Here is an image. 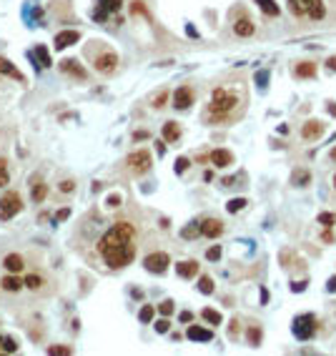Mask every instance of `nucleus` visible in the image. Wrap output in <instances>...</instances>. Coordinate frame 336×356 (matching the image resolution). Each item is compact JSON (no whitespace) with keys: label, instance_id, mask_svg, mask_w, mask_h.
Returning a JSON list of instances; mask_svg holds the SVG:
<instances>
[{"label":"nucleus","instance_id":"1","mask_svg":"<svg viewBox=\"0 0 336 356\" xmlns=\"http://www.w3.org/2000/svg\"><path fill=\"white\" fill-rule=\"evenodd\" d=\"M98 254L110 268H123L133 261L136 256V244H133V226L128 221H118L103 239L98 241Z\"/></svg>","mask_w":336,"mask_h":356},{"label":"nucleus","instance_id":"2","mask_svg":"<svg viewBox=\"0 0 336 356\" xmlns=\"http://www.w3.org/2000/svg\"><path fill=\"white\" fill-rule=\"evenodd\" d=\"M239 103H241V98H239L231 88H216L213 96H211V103H208V113H206V115L216 118V121H226Z\"/></svg>","mask_w":336,"mask_h":356},{"label":"nucleus","instance_id":"3","mask_svg":"<svg viewBox=\"0 0 336 356\" xmlns=\"http://www.w3.org/2000/svg\"><path fill=\"white\" fill-rule=\"evenodd\" d=\"M288 10L293 15H309L314 20L324 18V5L321 0H288Z\"/></svg>","mask_w":336,"mask_h":356},{"label":"nucleus","instance_id":"4","mask_svg":"<svg viewBox=\"0 0 336 356\" xmlns=\"http://www.w3.org/2000/svg\"><path fill=\"white\" fill-rule=\"evenodd\" d=\"M293 336L298 341H309L314 336V329H316V321H314V313H301L293 319Z\"/></svg>","mask_w":336,"mask_h":356},{"label":"nucleus","instance_id":"5","mask_svg":"<svg viewBox=\"0 0 336 356\" xmlns=\"http://www.w3.org/2000/svg\"><path fill=\"white\" fill-rule=\"evenodd\" d=\"M20 208H23V201L15 191H8L5 196H0V221L13 218L15 213H20Z\"/></svg>","mask_w":336,"mask_h":356},{"label":"nucleus","instance_id":"6","mask_svg":"<svg viewBox=\"0 0 336 356\" xmlns=\"http://www.w3.org/2000/svg\"><path fill=\"white\" fill-rule=\"evenodd\" d=\"M126 163H128V168L133 173H145L148 168H151V153L148 151H133V153H128Z\"/></svg>","mask_w":336,"mask_h":356},{"label":"nucleus","instance_id":"7","mask_svg":"<svg viewBox=\"0 0 336 356\" xmlns=\"http://www.w3.org/2000/svg\"><path fill=\"white\" fill-rule=\"evenodd\" d=\"M168 263H171V258H168V254H163V251L148 254L145 261H143L145 271H151V273H166V271H168Z\"/></svg>","mask_w":336,"mask_h":356},{"label":"nucleus","instance_id":"8","mask_svg":"<svg viewBox=\"0 0 336 356\" xmlns=\"http://www.w3.org/2000/svg\"><path fill=\"white\" fill-rule=\"evenodd\" d=\"M196 101V93L191 86H181L176 93H173V108L178 110H186V108H191V103Z\"/></svg>","mask_w":336,"mask_h":356},{"label":"nucleus","instance_id":"9","mask_svg":"<svg viewBox=\"0 0 336 356\" xmlns=\"http://www.w3.org/2000/svg\"><path fill=\"white\" fill-rule=\"evenodd\" d=\"M116 63H118L116 53H103V55H98V58L93 60L96 70H100V73H113V70H116Z\"/></svg>","mask_w":336,"mask_h":356},{"label":"nucleus","instance_id":"10","mask_svg":"<svg viewBox=\"0 0 336 356\" xmlns=\"http://www.w3.org/2000/svg\"><path fill=\"white\" fill-rule=\"evenodd\" d=\"M211 163L216 168H226V166L234 163V153L226 151V148H216V151H211Z\"/></svg>","mask_w":336,"mask_h":356},{"label":"nucleus","instance_id":"11","mask_svg":"<svg viewBox=\"0 0 336 356\" xmlns=\"http://www.w3.org/2000/svg\"><path fill=\"white\" fill-rule=\"evenodd\" d=\"M81 41V33L78 30H63V33H58L55 35V48L58 51H63V48H68V46H73V43H78Z\"/></svg>","mask_w":336,"mask_h":356},{"label":"nucleus","instance_id":"12","mask_svg":"<svg viewBox=\"0 0 336 356\" xmlns=\"http://www.w3.org/2000/svg\"><path fill=\"white\" fill-rule=\"evenodd\" d=\"M201 233L206 236V239H218V236L223 233V223L218 218H206L201 223Z\"/></svg>","mask_w":336,"mask_h":356},{"label":"nucleus","instance_id":"13","mask_svg":"<svg viewBox=\"0 0 336 356\" xmlns=\"http://www.w3.org/2000/svg\"><path fill=\"white\" fill-rule=\"evenodd\" d=\"M60 70H63L65 75L78 78V81H83V78L88 75V73H86V68H83L78 60H63V63H60Z\"/></svg>","mask_w":336,"mask_h":356},{"label":"nucleus","instance_id":"14","mask_svg":"<svg viewBox=\"0 0 336 356\" xmlns=\"http://www.w3.org/2000/svg\"><path fill=\"white\" fill-rule=\"evenodd\" d=\"M321 133H324V123H321V121H306L304 128H301V136H304L306 141H314V138H319Z\"/></svg>","mask_w":336,"mask_h":356},{"label":"nucleus","instance_id":"15","mask_svg":"<svg viewBox=\"0 0 336 356\" xmlns=\"http://www.w3.org/2000/svg\"><path fill=\"white\" fill-rule=\"evenodd\" d=\"M186 336H189L191 341H211L213 339V331L211 329H203V326H189V331H186Z\"/></svg>","mask_w":336,"mask_h":356},{"label":"nucleus","instance_id":"16","mask_svg":"<svg viewBox=\"0 0 336 356\" xmlns=\"http://www.w3.org/2000/svg\"><path fill=\"white\" fill-rule=\"evenodd\" d=\"M176 271H178L181 279H193L198 273V263L196 261H181V263H176Z\"/></svg>","mask_w":336,"mask_h":356},{"label":"nucleus","instance_id":"17","mask_svg":"<svg viewBox=\"0 0 336 356\" xmlns=\"http://www.w3.org/2000/svg\"><path fill=\"white\" fill-rule=\"evenodd\" d=\"M253 30H256V25H253L248 18H239V20L234 23V33H236L239 38H248V35H253Z\"/></svg>","mask_w":336,"mask_h":356},{"label":"nucleus","instance_id":"18","mask_svg":"<svg viewBox=\"0 0 336 356\" xmlns=\"http://www.w3.org/2000/svg\"><path fill=\"white\" fill-rule=\"evenodd\" d=\"M121 5H123V0H100V10L96 13V18H98V20H103L108 13L121 10Z\"/></svg>","mask_w":336,"mask_h":356},{"label":"nucleus","instance_id":"19","mask_svg":"<svg viewBox=\"0 0 336 356\" xmlns=\"http://www.w3.org/2000/svg\"><path fill=\"white\" fill-rule=\"evenodd\" d=\"M23 256L20 254H8L5 258H3V266H5V271H10V273H18V271H23Z\"/></svg>","mask_w":336,"mask_h":356},{"label":"nucleus","instance_id":"20","mask_svg":"<svg viewBox=\"0 0 336 356\" xmlns=\"http://www.w3.org/2000/svg\"><path fill=\"white\" fill-rule=\"evenodd\" d=\"M0 73H3V75H10V78H15V81H23V73L8 60V58H3V55H0Z\"/></svg>","mask_w":336,"mask_h":356},{"label":"nucleus","instance_id":"21","mask_svg":"<svg viewBox=\"0 0 336 356\" xmlns=\"http://www.w3.org/2000/svg\"><path fill=\"white\" fill-rule=\"evenodd\" d=\"M178 138H181V128H178V123H176V121H168V123L163 126V141L176 143Z\"/></svg>","mask_w":336,"mask_h":356},{"label":"nucleus","instance_id":"22","mask_svg":"<svg viewBox=\"0 0 336 356\" xmlns=\"http://www.w3.org/2000/svg\"><path fill=\"white\" fill-rule=\"evenodd\" d=\"M293 73H296V78H314L316 75V65L314 63H298Z\"/></svg>","mask_w":336,"mask_h":356},{"label":"nucleus","instance_id":"23","mask_svg":"<svg viewBox=\"0 0 336 356\" xmlns=\"http://www.w3.org/2000/svg\"><path fill=\"white\" fill-rule=\"evenodd\" d=\"M0 284H3V289H5V291H20V289L25 286V284H23L20 279H15L13 273H10V276H5V279L0 281Z\"/></svg>","mask_w":336,"mask_h":356},{"label":"nucleus","instance_id":"24","mask_svg":"<svg viewBox=\"0 0 336 356\" xmlns=\"http://www.w3.org/2000/svg\"><path fill=\"white\" fill-rule=\"evenodd\" d=\"M256 3H258V8L264 10L266 15H274V18L279 15V5L274 3V0H256Z\"/></svg>","mask_w":336,"mask_h":356},{"label":"nucleus","instance_id":"25","mask_svg":"<svg viewBox=\"0 0 336 356\" xmlns=\"http://www.w3.org/2000/svg\"><path fill=\"white\" fill-rule=\"evenodd\" d=\"M33 53L38 55V60H41V68H48V65H50V53H48V48H46V46H38V48H35Z\"/></svg>","mask_w":336,"mask_h":356},{"label":"nucleus","instance_id":"26","mask_svg":"<svg viewBox=\"0 0 336 356\" xmlns=\"http://www.w3.org/2000/svg\"><path fill=\"white\" fill-rule=\"evenodd\" d=\"M23 284H25V286H28L30 291H35V289H41V286H43V279H41L38 273H28Z\"/></svg>","mask_w":336,"mask_h":356},{"label":"nucleus","instance_id":"27","mask_svg":"<svg viewBox=\"0 0 336 356\" xmlns=\"http://www.w3.org/2000/svg\"><path fill=\"white\" fill-rule=\"evenodd\" d=\"M46 196H48V183H38V186L33 188V201L35 203H41Z\"/></svg>","mask_w":336,"mask_h":356},{"label":"nucleus","instance_id":"28","mask_svg":"<svg viewBox=\"0 0 336 356\" xmlns=\"http://www.w3.org/2000/svg\"><path fill=\"white\" fill-rule=\"evenodd\" d=\"M8 181H10L8 161H5V158H0V188H3V186H8Z\"/></svg>","mask_w":336,"mask_h":356},{"label":"nucleus","instance_id":"29","mask_svg":"<svg viewBox=\"0 0 336 356\" xmlns=\"http://www.w3.org/2000/svg\"><path fill=\"white\" fill-rule=\"evenodd\" d=\"M201 316H203V319H206L208 324H213V326H216V324H221V313H218V311H213V308H203V311H201Z\"/></svg>","mask_w":336,"mask_h":356},{"label":"nucleus","instance_id":"30","mask_svg":"<svg viewBox=\"0 0 336 356\" xmlns=\"http://www.w3.org/2000/svg\"><path fill=\"white\" fill-rule=\"evenodd\" d=\"M153 313H156V308H153V306H143V308L138 311V319H141L143 324H151V319H153Z\"/></svg>","mask_w":336,"mask_h":356},{"label":"nucleus","instance_id":"31","mask_svg":"<svg viewBox=\"0 0 336 356\" xmlns=\"http://www.w3.org/2000/svg\"><path fill=\"white\" fill-rule=\"evenodd\" d=\"M246 336H248V344H251V346H258V344H261V329H258V326H251V329L246 331Z\"/></svg>","mask_w":336,"mask_h":356},{"label":"nucleus","instance_id":"32","mask_svg":"<svg viewBox=\"0 0 336 356\" xmlns=\"http://www.w3.org/2000/svg\"><path fill=\"white\" fill-rule=\"evenodd\" d=\"M198 291L201 294H213V281L208 279V276H201L198 279Z\"/></svg>","mask_w":336,"mask_h":356},{"label":"nucleus","instance_id":"33","mask_svg":"<svg viewBox=\"0 0 336 356\" xmlns=\"http://www.w3.org/2000/svg\"><path fill=\"white\" fill-rule=\"evenodd\" d=\"M316 221H319L321 226H326V228H331V226L336 223V213H329V211H326V213H319V218H316Z\"/></svg>","mask_w":336,"mask_h":356},{"label":"nucleus","instance_id":"34","mask_svg":"<svg viewBox=\"0 0 336 356\" xmlns=\"http://www.w3.org/2000/svg\"><path fill=\"white\" fill-rule=\"evenodd\" d=\"M173 308H176V306H173V301H171V299H168V301H161V304H158V311H161L163 316H171V313H173Z\"/></svg>","mask_w":336,"mask_h":356},{"label":"nucleus","instance_id":"35","mask_svg":"<svg viewBox=\"0 0 336 356\" xmlns=\"http://www.w3.org/2000/svg\"><path fill=\"white\" fill-rule=\"evenodd\" d=\"M48 354H53V356H68L70 346H48Z\"/></svg>","mask_w":336,"mask_h":356},{"label":"nucleus","instance_id":"36","mask_svg":"<svg viewBox=\"0 0 336 356\" xmlns=\"http://www.w3.org/2000/svg\"><path fill=\"white\" fill-rule=\"evenodd\" d=\"M166 101H168V91H161V93L153 98V108H163V105H166Z\"/></svg>","mask_w":336,"mask_h":356},{"label":"nucleus","instance_id":"37","mask_svg":"<svg viewBox=\"0 0 336 356\" xmlns=\"http://www.w3.org/2000/svg\"><path fill=\"white\" fill-rule=\"evenodd\" d=\"M243 206H246V199H234V201H229V211H231V213L241 211Z\"/></svg>","mask_w":336,"mask_h":356},{"label":"nucleus","instance_id":"38","mask_svg":"<svg viewBox=\"0 0 336 356\" xmlns=\"http://www.w3.org/2000/svg\"><path fill=\"white\" fill-rule=\"evenodd\" d=\"M201 233V226L196 228V226H189V228H183L181 231V236H183V239H193V236H198Z\"/></svg>","mask_w":336,"mask_h":356},{"label":"nucleus","instance_id":"39","mask_svg":"<svg viewBox=\"0 0 336 356\" xmlns=\"http://www.w3.org/2000/svg\"><path fill=\"white\" fill-rule=\"evenodd\" d=\"M3 351H8V354H15V351H18V344H15V339H3Z\"/></svg>","mask_w":336,"mask_h":356},{"label":"nucleus","instance_id":"40","mask_svg":"<svg viewBox=\"0 0 336 356\" xmlns=\"http://www.w3.org/2000/svg\"><path fill=\"white\" fill-rule=\"evenodd\" d=\"M189 163H191V161H189V158H183V155H181V158H178V161H176V173H183L186 168H189Z\"/></svg>","mask_w":336,"mask_h":356},{"label":"nucleus","instance_id":"41","mask_svg":"<svg viewBox=\"0 0 336 356\" xmlns=\"http://www.w3.org/2000/svg\"><path fill=\"white\" fill-rule=\"evenodd\" d=\"M131 13H133V15H145V18H148V10H145L141 3H133V5H131Z\"/></svg>","mask_w":336,"mask_h":356},{"label":"nucleus","instance_id":"42","mask_svg":"<svg viewBox=\"0 0 336 356\" xmlns=\"http://www.w3.org/2000/svg\"><path fill=\"white\" fill-rule=\"evenodd\" d=\"M206 256H208V261H218V258H221V249H218V246H213V249H208V251H206Z\"/></svg>","mask_w":336,"mask_h":356},{"label":"nucleus","instance_id":"43","mask_svg":"<svg viewBox=\"0 0 336 356\" xmlns=\"http://www.w3.org/2000/svg\"><path fill=\"white\" fill-rule=\"evenodd\" d=\"M171 329V324H168V319H161V321H156V331L158 334H166Z\"/></svg>","mask_w":336,"mask_h":356},{"label":"nucleus","instance_id":"44","mask_svg":"<svg viewBox=\"0 0 336 356\" xmlns=\"http://www.w3.org/2000/svg\"><path fill=\"white\" fill-rule=\"evenodd\" d=\"M178 319H181V324H191V321H193V313H191V311H183Z\"/></svg>","mask_w":336,"mask_h":356},{"label":"nucleus","instance_id":"45","mask_svg":"<svg viewBox=\"0 0 336 356\" xmlns=\"http://www.w3.org/2000/svg\"><path fill=\"white\" fill-rule=\"evenodd\" d=\"M108 206H113V208H116V206H121V196H118V193L108 196Z\"/></svg>","mask_w":336,"mask_h":356},{"label":"nucleus","instance_id":"46","mask_svg":"<svg viewBox=\"0 0 336 356\" xmlns=\"http://www.w3.org/2000/svg\"><path fill=\"white\" fill-rule=\"evenodd\" d=\"M73 188H76V183H73V181H63V183H60V191H63V193H70Z\"/></svg>","mask_w":336,"mask_h":356},{"label":"nucleus","instance_id":"47","mask_svg":"<svg viewBox=\"0 0 336 356\" xmlns=\"http://www.w3.org/2000/svg\"><path fill=\"white\" fill-rule=\"evenodd\" d=\"M321 241L331 244V241H334V233H331V231H324V233H321Z\"/></svg>","mask_w":336,"mask_h":356},{"label":"nucleus","instance_id":"48","mask_svg":"<svg viewBox=\"0 0 336 356\" xmlns=\"http://www.w3.org/2000/svg\"><path fill=\"white\" fill-rule=\"evenodd\" d=\"M291 289H293V291H304V289H306V281H298V284H291Z\"/></svg>","mask_w":336,"mask_h":356},{"label":"nucleus","instance_id":"49","mask_svg":"<svg viewBox=\"0 0 336 356\" xmlns=\"http://www.w3.org/2000/svg\"><path fill=\"white\" fill-rule=\"evenodd\" d=\"M326 289H329V291H336V276H331V279H329Z\"/></svg>","mask_w":336,"mask_h":356},{"label":"nucleus","instance_id":"50","mask_svg":"<svg viewBox=\"0 0 336 356\" xmlns=\"http://www.w3.org/2000/svg\"><path fill=\"white\" fill-rule=\"evenodd\" d=\"M326 68H329V70H336V55L326 60Z\"/></svg>","mask_w":336,"mask_h":356},{"label":"nucleus","instance_id":"51","mask_svg":"<svg viewBox=\"0 0 336 356\" xmlns=\"http://www.w3.org/2000/svg\"><path fill=\"white\" fill-rule=\"evenodd\" d=\"M68 213H70V211H68V208H60V211H58V218H60V221H63V218H68Z\"/></svg>","mask_w":336,"mask_h":356},{"label":"nucleus","instance_id":"52","mask_svg":"<svg viewBox=\"0 0 336 356\" xmlns=\"http://www.w3.org/2000/svg\"><path fill=\"white\" fill-rule=\"evenodd\" d=\"M239 334V321H231V336Z\"/></svg>","mask_w":336,"mask_h":356},{"label":"nucleus","instance_id":"53","mask_svg":"<svg viewBox=\"0 0 336 356\" xmlns=\"http://www.w3.org/2000/svg\"><path fill=\"white\" fill-rule=\"evenodd\" d=\"M329 113H331V115H336V105H334V103L329 105Z\"/></svg>","mask_w":336,"mask_h":356},{"label":"nucleus","instance_id":"54","mask_svg":"<svg viewBox=\"0 0 336 356\" xmlns=\"http://www.w3.org/2000/svg\"><path fill=\"white\" fill-rule=\"evenodd\" d=\"M331 158H334V161H336V148H334V151H331Z\"/></svg>","mask_w":336,"mask_h":356},{"label":"nucleus","instance_id":"55","mask_svg":"<svg viewBox=\"0 0 336 356\" xmlns=\"http://www.w3.org/2000/svg\"><path fill=\"white\" fill-rule=\"evenodd\" d=\"M0 351H3V339H0Z\"/></svg>","mask_w":336,"mask_h":356},{"label":"nucleus","instance_id":"56","mask_svg":"<svg viewBox=\"0 0 336 356\" xmlns=\"http://www.w3.org/2000/svg\"><path fill=\"white\" fill-rule=\"evenodd\" d=\"M334 188H336V176H334Z\"/></svg>","mask_w":336,"mask_h":356}]
</instances>
